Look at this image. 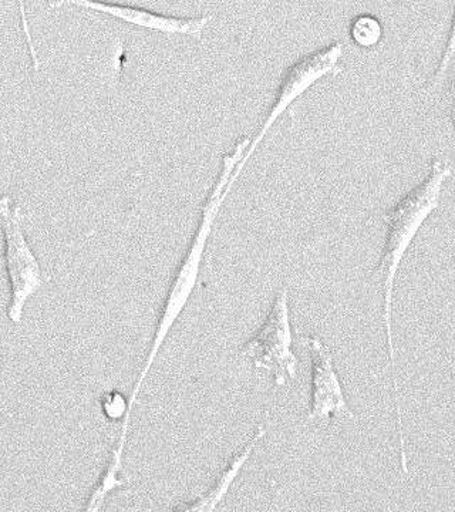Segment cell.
Wrapping results in <instances>:
<instances>
[{"label": "cell", "mask_w": 455, "mask_h": 512, "mask_svg": "<svg viewBox=\"0 0 455 512\" xmlns=\"http://www.w3.org/2000/svg\"><path fill=\"white\" fill-rule=\"evenodd\" d=\"M251 144V136H242L235 141L231 150L227 151L221 157V165L214 183L205 195L200 210V218H198L197 228L185 254L182 256L180 264L175 269L171 284L168 286L167 295L161 308L160 316L155 323L153 339H151L150 349H148L146 360L141 366L136 382L131 387L130 396H128V414L126 420L121 423L119 439L114 444L113 450L110 451L109 460L100 474V481L106 487L120 488L127 487L130 484L131 477L128 476L126 468H124V453L130 433L131 417H133L134 409H136L138 396H140L143 384L146 382L148 375L161 349H163L165 340L173 330L175 323L178 322L182 312L187 308L188 302L194 295L200 282L201 268L204 264L205 252H207L208 242L214 231L215 222L219 217L224 202L227 201L229 194L234 190L231 184L232 175L237 170L239 161L244 158L246 150Z\"/></svg>", "instance_id": "6da1fadb"}, {"label": "cell", "mask_w": 455, "mask_h": 512, "mask_svg": "<svg viewBox=\"0 0 455 512\" xmlns=\"http://www.w3.org/2000/svg\"><path fill=\"white\" fill-rule=\"evenodd\" d=\"M453 175V167L444 158L434 156L426 177L404 192L389 210L382 212L380 218L386 225V237L382 254L377 261L374 275L382 276L383 306L382 320L386 335L387 359L393 384L394 412H396L397 440L406 443L401 416L399 373H397L396 348L393 338V295L404 255L409 251L424 222L440 207L441 192L448 178Z\"/></svg>", "instance_id": "7a4b0ae2"}, {"label": "cell", "mask_w": 455, "mask_h": 512, "mask_svg": "<svg viewBox=\"0 0 455 512\" xmlns=\"http://www.w3.org/2000/svg\"><path fill=\"white\" fill-rule=\"evenodd\" d=\"M343 55H345V43L342 40H332L328 45L320 46L312 52L296 57L282 70L271 107L266 111L265 119L259 124L258 130L252 134L251 144L232 175V183L237 184L239 177L244 173L246 164L254 157L256 150L268 136L271 128L278 123L286 111L291 109L296 101L301 99L303 94L308 93L316 83L325 77H336L345 72V67L342 64Z\"/></svg>", "instance_id": "3957f363"}, {"label": "cell", "mask_w": 455, "mask_h": 512, "mask_svg": "<svg viewBox=\"0 0 455 512\" xmlns=\"http://www.w3.org/2000/svg\"><path fill=\"white\" fill-rule=\"evenodd\" d=\"M2 221L3 261L9 281V303L6 315L13 325H20L26 305L35 293L49 281L43 271L25 231V211L15 197L6 194L0 198Z\"/></svg>", "instance_id": "277c9868"}, {"label": "cell", "mask_w": 455, "mask_h": 512, "mask_svg": "<svg viewBox=\"0 0 455 512\" xmlns=\"http://www.w3.org/2000/svg\"><path fill=\"white\" fill-rule=\"evenodd\" d=\"M292 346L289 291L283 286L273 298L264 323L242 346L241 355L248 357L256 370L269 373L275 386L283 387L298 376L299 359Z\"/></svg>", "instance_id": "5b68a950"}, {"label": "cell", "mask_w": 455, "mask_h": 512, "mask_svg": "<svg viewBox=\"0 0 455 512\" xmlns=\"http://www.w3.org/2000/svg\"><path fill=\"white\" fill-rule=\"evenodd\" d=\"M47 8L52 10L62 8H77L101 13L111 19L119 20L126 25L136 28L153 30L165 36H187L202 42L204 32L212 20L214 13L198 16H175L143 6L128 5V3L110 2V0H45ZM23 3V0H18Z\"/></svg>", "instance_id": "8992f818"}, {"label": "cell", "mask_w": 455, "mask_h": 512, "mask_svg": "<svg viewBox=\"0 0 455 512\" xmlns=\"http://www.w3.org/2000/svg\"><path fill=\"white\" fill-rule=\"evenodd\" d=\"M301 340L310 356V400L306 420L330 421L337 417L356 420L355 412L347 403L332 350L318 335H303Z\"/></svg>", "instance_id": "52a82bcc"}, {"label": "cell", "mask_w": 455, "mask_h": 512, "mask_svg": "<svg viewBox=\"0 0 455 512\" xmlns=\"http://www.w3.org/2000/svg\"><path fill=\"white\" fill-rule=\"evenodd\" d=\"M265 436V424H258L254 430V434L251 436V439L246 441L244 446L239 448L237 453L232 454V457L229 458L227 466H225L224 470L219 473L215 483L212 484L205 493L195 497L194 500L185 501V503L175 505V507H173V511L211 512L217 510L218 505L225 500V497H227L232 484L237 480L242 468H244L245 464L248 463V460L251 458L252 453H254L256 446L261 443L262 439H265Z\"/></svg>", "instance_id": "ba28073f"}, {"label": "cell", "mask_w": 455, "mask_h": 512, "mask_svg": "<svg viewBox=\"0 0 455 512\" xmlns=\"http://www.w3.org/2000/svg\"><path fill=\"white\" fill-rule=\"evenodd\" d=\"M349 37L353 45L363 50L376 49L384 39V25L373 13H359L349 22Z\"/></svg>", "instance_id": "9c48e42d"}, {"label": "cell", "mask_w": 455, "mask_h": 512, "mask_svg": "<svg viewBox=\"0 0 455 512\" xmlns=\"http://www.w3.org/2000/svg\"><path fill=\"white\" fill-rule=\"evenodd\" d=\"M455 59V0L453 13H451L450 28H448L446 43H444L443 52H441L440 60H438L436 69L433 74L428 77L423 87V93L431 94L436 92L438 87L446 82L448 72H450L451 64Z\"/></svg>", "instance_id": "30bf717a"}, {"label": "cell", "mask_w": 455, "mask_h": 512, "mask_svg": "<svg viewBox=\"0 0 455 512\" xmlns=\"http://www.w3.org/2000/svg\"><path fill=\"white\" fill-rule=\"evenodd\" d=\"M128 397L124 396L119 390H109L100 396V409L104 417L109 421L126 420L128 414Z\"/></svg>", "instance_id": "8fae6325"}, {"label": "cell", "mask_w": 455, "mask_h": 512, "mask_svg": "<svg viewBox=\"0 0 455 512\" xmlns=\"http://www.w3.org/2000/svg\"><path fill=\"white\" fill-rule=\"evenodd\" d=\"M446 99L448 119H450L455 133V59L446 77Z\"/></svg>", "instance_id": "7c38bea8"}]
</instances>
